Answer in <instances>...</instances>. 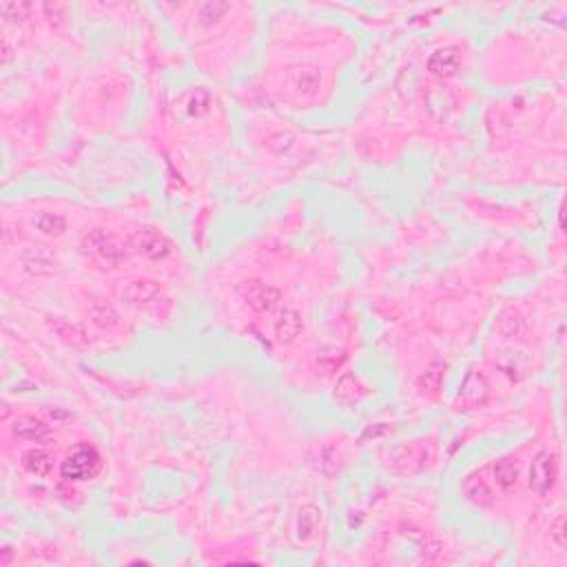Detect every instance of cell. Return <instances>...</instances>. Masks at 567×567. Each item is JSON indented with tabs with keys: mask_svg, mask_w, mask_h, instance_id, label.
<instances>
[{
	"mask_svg": "<svg viewBox=\"0 0 567 567\" xmlns=\"http://www.w3.org/2000/svg\"><path fill=\"white\" fill-rule=\"evenodd\" d=\"M160 295V286L155 281H131L127 288L122 291V297L129 304H149Z\"/></svg>",
	"mask_w": 567,
	"mask_h": 567,
	"instance_id": "obj_6",
	"label": "cell"
},
{
	"mask_svg": "<svg viewBox=\"0 0 567 567\" xmlns=\"http://www.w3.org/2000/svg\"><path fill=\"white\" fill-rule=\"evenodd\" d=\"M102 468L100 454L93 448H78L69 459L62 463V477L67 481H87L93 479Z\"/></svg>",
	"mask_w": 567,
	"mask_h": 567,
	"instance_id": "obj_1",
	"label": "cell"
},
{
	"mask_svg": "<svg viewBox=\"0 0 567 567\" xmlns=\"http://www.w3.org/2000/svg\"><path fill=\"white\" fill-rule=\"evenodd\" d=\"M13 432L18 434L20 439H27V441H40V439H44L47 434H49V430H47L44 423L31 419V417H20L18 421H16Z\"/></svg>",
	"mask_w": 567,
	"mask_h": 567,
	"instance_id": "obj_9",
	"label": "cell"
},
{
	"mask_svg": "<svg viewBox=\"0 0 567 567\" xmlns=\"http://www.w3.org/2000/svg\"><path fill=\"white\" fill-rule=\"evenodd\" d=\"M299 330H302V322H299V317H297V312H293V310H284L281 312V317H279V322H277V335H279V339H284V341H291Z\"/></svg>",
	"mask_w": 567,
	"mask_h": 567,
	"instance_id": "obj_14",
	"label": "cell"
},
{
	"mask_svg": "<svg viewBox=\"0 0 567 567\" xmlns=\"http://www.w3.org/2000/svg\"><path fill=\"white\" fill-rule=\"evenodd\" d=\"M34 226H36L40 233H44V235H58V233L65 231L67 222H65V217H62V215L44 211V213H40V215L34 219Z\"/></svg>",
	"mask_w": 567,
	"mask_h": 567,
	"instance_id": "obj_11",
	"label": "cell"
},
{
	"mask_svg": "<svg viewBox=\"0 0 567 567\" xmlns=\"http://www.w3.org/2000/svg\"><path fill=\"white\" fill-rule=\"evenodd\" d=\"M138 250L142 255H147L149 260H160V257L169 255L171 244L164 235L155 233V231H145L138 238Z\"/></svg>",
	"mask_w": 567,
	"mask_h": 567,
	"instance_id": "obj_4",
	"label": "cell"
},
{
	"mask_svg": "<svg viewBox=\"0 0 567 567\" xmlns=\"http://www.w3.org/2000/svg\"><path fill=\"white\" fill-rule=\"evenodd\" d=\"M487 395V384L481 374H470L465 384L461 386V392L459 397L470 401V403H477V401H483V397Z\"/></svg>",
	"mask_w": 567,
	"mask_h": 567,
	"instance_id": "obj_10",
	"label": "cell"
},
{
	"mask_svg": "<svg viewBox=\"0 0 567 567\" xmlns=\"http://www.w3.org/2000/svg\"><path fill=\"white\" fill-rule=\"evenodd\" d=\"M319 528V514L315 508H306L299 512V525H297V532H299V539L302 541H308L310 537H315V532Z\"/></svg>",
	"mask_w": 567,
	"mask_h": 567,
	"instance_id": "obj_13",
	"label": "cell"
},
{
	"mask_svg": "<svg viewBox=\"0 0 567 567\" xmlns=\"http://www.w3.org/2000/svg\"><path fill=\"white\" fill-rule=\"evenodd\" d=\"M246 299L255 310L269 312V310L275 308L277 299H279V293L275 288H271V286H266V284H250L248 291H246Z\"/></svg>",
	"mask_w": 567,
	"mask_h": 567,
	"instance_id": "obj_5",
	"label": "cell"
},
{
	"mask_svg": "<svg viewBox=\"0 0 567 567\" xmlns=\"http://www.w3.org/2000/svg\"><path fill=\"white\" fill-rule=\"evenodd\" d=\"M556 483V461L552 454L541 452L532 461L530 468V485L537 494H547Z\"/></svg>",
	"mask_w": 567,
	"mask_h": 567,
	"instance_id": "obj_3",
	"label": "cell"
},
{
	"mask_svg": "<svg viewBox=\"0 0 567 567\" xmlns=\"http://www.w3.org/2000/svg\"><path fill=\"white\" fill-rule=\"evenodd\" d=\"M87 248L91 250L93 255H96L98 260H102L104 264H122L124 260H127V250H124L122 242L116 238L114 233H106L102 228L98 231H91L87 235V240H85Z\"/></svg>",
	"mask_w": 567,
	"mask_h": 567,
	"instance_id": "obj_2",
	"label": "cell"
},
{
	"mask_svg": "<svg viewBox=\"0 0 567 567\" xmlns=\"http://www.w3.org/2000/svg\"><path fill=\"white\" fill-rule=\"evenodd\" d=\"M428 67L437 75H452L459 69V56H456L454 49H439L430 56Z\"/></svg>",
	"mask_w": 567,
	"mask_h": 567,
	"instance_id": "obj_7",
	"label": "cell"
},
{
	"mask_svg": "<svg viewBox=\"0 0 567 567\" xmlns=\"http://www.w3.org/2000/svg\"><path fill=\"white\" fill-rule=\"evenodd\" d=\"M463 494L468 501L472 503H487L492 499V492H490V487H487V483L481 479V477H472L465 481L463 485Z\"/></svg>",
	"mask_w": 567,
	"mask_h": 567,
	"instance_id": "obj_12",
	"label": "cell"
},
{
	"mask_svg": "<svg viewBox=\"0 0 567 567\" xmlns=\"http://www.w3.org/2000/svg\"><path fill=\"white\" fill-rule=\"evenodd\" d=\"M554 539H556V543L563 547L565 545V539H563V518H559L556 521V528H554Z\"/></svg>",
	"mask_w": 567,
	"mask_h": 567,
	"instance_id": "obj_16",
	"label": "cell"
},
{
	"mask_svg": "<svg viewBox=\"0 0 567 567\" xmlns=\"http://www.w3.org/2000/svg\"><path fill=\"white\" fill-rule=\"evenodd\" d=\"M494 479L499 483L501 490H510V487H514L516 479H518V470L512 461H499L494 465Z\"/></svg>",
	"mask_w": 567,
	"mask_h": 567,
	"instance_id": "obj_15",
	"label": "cell"
},
{
	"mask_svg": "<svg viewBox=\"0 0 567 567\" xmlns=\"http://www.w3.org/2000/svg\"><path fill=\"white\" fill-rule=\"evenodd\" d=\"M25 468L31 472V475H36V477H47L51 472V456L47 454L44 450L40 448H34V450H29L25 454V459H23Z\"/></svg>",
	"mask_w": 567,
	"mask_h": 567,
	"instance_id": "obj_8",
	"label": "cell"
}]
</instances>
